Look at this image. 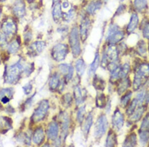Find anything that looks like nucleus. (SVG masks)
<instances>
[{"mask_svg": "<svg viewBox=\"0 0 149 147\" xmlns=\"http://www.w3.org/2000/svg\"><path fill=\"white\" fill-rule=\"evenodd\" d=\"M69 42L71 48L73 56L75 58L78 57L81 52L80 45L79 35L77 27H73L70 33L69 37Z\"/></svg>", "mask_w": 149, "mask_h": 147, "instance_id": "nucleus-1", "label": "nucleus"}, {"mask_svg": "<svg viewBox=\"0 0 149 147\" xmlns=\"http://www.w3.org/2000/svg\"><path fill=\"white\" fill-rule=\"evenodd\" d=\"M109 126V122L105 115H102L97 119L95 126V137L100 138L102 137L107 131Z\"/></svg>", "mask_w": 149, "mask_h": 147, "instance_id": "nucleus-2", "label": "nucleus"}, {"mask_svg": "<svg viewBox=\"0 0 149 147\" xmlns=\"http://www.w3.org/2000/svg\"><path fill=\"white\" fill-rule=\"evenodd\" d=\"M68 52V46L64 44H58L53 48L51 55L53 59L61 61L66 58Z\"/></svg>", "mask_w": 149, "mask_h": 147, "instance_id": "nucleus-3", "label": "nucleus"}, {"mask_svg": "<svg viewBox=\"0 0 149 147\" xmlns=\"http://www.w3.org/2000/svg\"><path fill=\"white\" fill-rule=\"evenodd\" d=\"M49 108V103L47 100H43L39 104V106L34 110L32 119L34 122L40 121L45 117Z\"/></svg>", "mask_w": 149, "mask_h": 147, "instance_id": "nucleus-4", "label": "nucleus"}, {"mask_svg": "<svg viewBox=\"0 0 149 147\" xmlns=\"http://www.w3.org/2000/svg\"><path fill=\"white\" fill-rule=\"evenodd\" d=\"M22 67L17 63L9 68L7 71V79L10 83L15 82L19 78V76L22 72Z\"/></svg>", "mask_w": 149, "mask_h": 147, "instance_id": "nucleus-5", "label": "nucleus"}, {"mask_svg": "<svg viewBox=\"0 0 149 147\" xmlns=\"http://www.w3.org/2000/svg\"><path fill=\"white\" fill-rule=\"evenodd\" d=\"M2 29L6 35H11L15 34L17 28L14 20L8 19L5 20L2 24Z\"/></svg>", "mask_w": 149, "mask_h": 147, "instance_id": "nucleus-6", "label": "nucleus"}, {"mask_svg": "<svg viewBox=\"0 0 149 147\" xmlns=\"http://www.w3.org/2000/svg\"><path fill=\"white\" fill-rule=\"evenodd\" d=\"M124 123L123 115L117 109L115 110L112 118V124L115 130H119L122 128Z\"/></svg>", "mask_w": 149, "mask_h": 147, "instance_id": "nucleus-7", "label": "nucleus"}, {"mask_svg": "<svg viewBox=\"0 0 149 147\" xmlns=\"http://www.w3.org/2000/svg\"><path fill=\"white\" fill-rule=\"evenodd\" d=\"M74 94L77 104L78 105H80L83 103L86 97V91L84 89H81L79 86H76L74 87Z\"/></svg>", "mask_w": 149, "mask_h": 147, "instance_id": "nucleus-8", "label": "nucleus"}, {"mask_svg": "<svg viewBox=\"0 0 149 147\" xmlns=\"http://www.w3.org/2000/svg\"><path fill=\"white\" fill-rule=\"evenodd\" d=\"M59 69L61 72L65 77L66 80H69L73 77L74 73V68L71 64H61L59 66Z\"/></svg>", "mask_w": 149, "mask_h": 147, "instance_id": "nucleus-9", "label": "nucleus"}, {"mask_svg": "<svg viewBox=\"0 0 149 147\" xmlns=\"http://www.w3.org/2000/svg\"><path fill=\"white\" fill-rule=\"evenodd\" d=\"M59 132V128L57 124L53 122L49 124L48 127L47 133L48 138L52 140H55L57 139Z\"/></svg>", "mask_w": 149, "mask_h": 147, "instance_id": "nucleus-10", "label": "nucleus"}, {"mask_svg": "<svg viewBox=\"0 0 149 147\" xmlns=\"http://www.w3.org/2000/svg\"><path fill=\"white\" fill-rule=\"evenodd\" d=\"M14 14L17 17H22L25 14V5L22 0H17L14 5Z\"/></svg>", "mask_w": 149, "mask_h": 147, "instance_id": "nucleus-11", "label": "nucleus"}, {"mask_svg": "<svg viewBox=\"0 0 149 147\" xmlns=\"http://www.w3.org/2000/svg\"><path fill=\"white\" fill-rule=\"evenodd\" d=\"M90 25V21L87 19H84L81 22L80 27V36L83 42H85L87 38Z\"/></svg>", "mask_w": 149, "mask_h": 147, "instance_id": "nucleus-12", "label": "nucleus"}, {"mask_svg": "<svg viewBox=\"0 0 149 147\" xmlns=\"http://www.w3.org/2000/svg\"><path fill=\"white\" fill-rule=\"evenodd\" d=\"M105 55L107 60L110 61V62L117 61L118 57V51L117 48L113 45L110 46L107 49Z\"/></svg>", "mask_w": 149, "mask_h": 147, "instance_id": "nucleus-13", "label": "nucleus"}, {"mask_svg": "<svg viewBox=\"0 0 149 147\" xmlns=\"http://www.w3.org/2000/svg\"><path fill=\"white\" fill-rule=\"evenodd\" d=\"M146 109H147V107L146 105H143L139 107L137 110L135 111L134 113H133V115H131L130 118L131 121L133 123L139 121L142 118L144 113H145Z\"/></svg>", "mask_w": 149, "mask_h": 147, "instance_id": "nucleus-14", "label": "nucleus"}, {"mask_svg": "<svg viewBox=\"0 0 149 147\" xmlns=\"http://www.w3.org/2000/svg\"><path fill=\"white\" fill-rule=\"evenodd\" d=\"M131 86V81L129 78H122V80L119 83L117 87V93L119 95H122L123 93Z\"/></svg>", "mask_w": 149, "mask_h": 147, "instance_id": "nucleus-15", "label": "nucleus"}, {"mask_svg": "<svg viewBox=\"0 0 149 147\" xmlns=\"http://www.w3.org/2000/svg\"><path fill=\"white\" fill-rule=\"evenodd\" d=\"M124 37L123 32L120 31H117L113 33L111 35L107 37V40L109 41V43L111 45L115 44L119 41L122 40Z\"/></svg>", "mask_w": 149, "mask_h": 147, "instance_id": "nucleus-16", "label": "nucleus"}, {"mask_svg": "<svg viewBox=\"0 0 149 147\" xmlns=\"http://www.w3.org/2000/svg\"><path fill=\"white\" fill-rule=\"evenodd\" d=\"M137 138L135 132H133L127 136L124 142L123 147H135L137 145Z\"/></svg>", "mask_w": 149, "mask_h": 147, "instance_id": "nucleus-17", "label": "nucleus"}, {"mask_svg": "<svg viewBox=\"0 0 149 147\" xmlns=\"http://www.w3.org/2000/svg\"><path fill=\"white\" fill-rule=\"evenodd\" d=\"M53 18L56 23H58L61 20L63 17V14L61 10V4L58 2L55 4L52 12Z\"/></svg>", "mask_w": 149, "mask_h": 147, "instance_id": "nucleus-18", "label": "nucleus"}, {"mask_svg": "<svg viewBox=\"0 0 149 147\" xmlns=\"http://www.w3.org/2000/svg\"><path fill=\"white\" fill-rule=\"evenodd\" d=\"M117 144V138L115 132L113 130H109V132L107 140H106V144L107 147H114L115 145Z\"/></svg>", "mask_w": 149, "mask_h": 147, "instance_id": "nucleus-19", "label": "nucleus"}, {"mask_svg": "<svg viewBox=\"0 0 149 147\" xmlns=\"http://www.w3.org/2000/svg\"><path fill=\"white\" fill-rule=\"evenodd\" d=\"M139 22V18L136 14H133L127 27V32L131 33L136 29Z\"/></svg>", "mask_w": 149, "mask_h": 147, "instance_id": "nucleus-20", "label": "nucleus"}, {"mask_svg": "<svg viewBox=\"0 0 149 147\" xmlns=\"http://www.w3.org/2000/svg\"><path fill=\"white\" fill-rule=\"evenodd\" d=\"M46 44L43 41H37L34 43L31 46V52L36 54H39L45 49Z\"/></svg>", "mask_w": 149, "mask_h": 147, "instance_id": "nucleus-21", "label": "nucleus"}, {"mask_svg": "<svg viewBox=\"0 0 149 147\" xmlns=\"http://www.w3.org/2000/svg\"><path fill=\"white\" fill-rule=\"evenodd\" d=\"M93 86L96 89L103 91L105 89V82L100 76L95 75L93 80Z\"/></svg>", "mask_w": 149, "mask_h": 147, "instance_id": "nucleus-22", "label": "nucleus"}, {"mask_svg": "<svg viewBox=\"0 0 149 147\" xmlns=\"http://www.w3.org/2000/svg\"><path fill=\"white\" fill-rule=\"evenodd\" d=\"M33 141L36 144L40 145L43 142L44 139L43 130L41 128L37 129L33 135Z\"/></svg>", "mask_w": 149, "mask_h": 147, "instance_id": "nucleus-23", "label": "nucleus"}, {"mask_svg": "<svg viewBox=\"0 0 149 147\" xmlns=\"http://www.w3.org/2000/svg\"><path fill=\"white\" fill-rule=\"evenodd\" d=\"M102 3L100 1H97L96 2H92L90 3L87 8V12L90 14H94L96 10L100 9L102 6Z\"/></svg>", "mask_w": 149, "mask_h": 147, "instance_id": "nucleus-24", "label": "nucleus"}, {"mask_svg": "<svg viewBox=\"0 0 149 147\" xmlns=\"http://www.w3.org/2000/svg\"><path fill=\"white\" fill-rule=\"evenodd\" d=\"M139 141L142 146H146L149 141V132L139 130Z\"/></svg>", "mask_w": 149, "mask_h": 147, "instance_id": "nucleus-25", "label": "nucleus"}, {"mask_svg": "<svg viewBox=\"0 0 149 147\" xmlns=\"http://www.w3.org/2000/svg\"><path fill=\"white\" fill-rule=\"evenodd\" d=\"M86 64L82 59H78L76 63V68L77 74L79 76H81L84 75L86 69Z\"/></svg>", "mask_w": 149, "mask_h": 147, "instance_id": "nucleus-26", "label": "nucleus"}, {"mask_svg": "<svg viewBox=\"0 0 149 147\" xmlns=\"http://www.w3.org/2000/svg\"><path fill=\"white\" fill-rule=\"evenodd\" d=\"M107 98L105 95L102 93L98 94L96 98V105L97 107L103 108L107 106Z\"/></svg>", "mask_w": 149, "mask_h": 147, "instance_id": "nucleus-27", "label": "nucleus"}, {"mask_svg": "<svg viewBox=\"0 0 149 147\" xmlns=\"http://www.w3.org/2000/svg\"><path fill=\"white\" fill-rule=\"evenodd\" d=\"M138 53L140 56L143 58L145 57L147 55V48L145 42L144 41L141 40L139 41L137 44Z\"/></svg>", "mask_w": 149, "mask_h": 147, "instance_id": "nucleus-28", "label": "nucleus"}, {"mask_svg": "<svg viewBox=\"0 0 149 147\" xmlns=\"http://www.w3.org/2000/svg\"><path fill=\"white\" fill-rule=\"evenodd\" d=\"M100 64V55L99 54L97 53L95 56V59L93 60V62L90 66V70H89V73L90 75H93L97 69Z\"/></svg>", "mask_w": 149, "mask_h": 147, "instance_id": "nucleus-29", "label": "nucleus"}, {"mask_svg": "<svg viewBox=\"0 0 149 147\" xmlns=\"http://www.w3.org/2000/svg\"><path fill=\"white\" fill-rule=\"evenodd\" d=\"M132 95V92L131 91H128L125 95L122 96L120 100L121 107L123 108H125L127 107L130 102Z\"/></svg>", "mask_w": 149, "mask_h": 147, "instance_id": "nucleus-30", "label": "nucleus"}, {"mask_svg": "<svg viewBox=\"0 0 149 147\" xmlns=\"http://www.w3.org/2000/svg\"><path fill=\"white\" fill-rule=\"evenodd\" d=\"M62 133L64 136H66L68 132V127H69V118L67 115H64L63 117H62Z\"/></svg>", "mask_w": 149, "mask_h": 147, "instance_id": "nucleus-31", "label": "nucleus"}, {"mask_svg": "<svg viewBox=\"0 0 149 147\" xmlns=\"http://www.w3.org/2000/svg\"><path fill=\"white\" fill-rule=\"evenodd\" d=\"M138 104V101L137 99L136 98L133 100L131 103L129 105V106L127 108V110L126 112V113L127 115L129 116H131L133 115V113H134L135 111L136 107Z\"/></svg>", "mask_w": 149, "mask_h": 147, "instance_id": "nucleus-32", "label": "nucleus"}, {"mask_svg": "<svg viewBox=\"0 0 149 147\" xmlns=\"http://www.w3.org/2000/svg\"><path fill=\"white\" fill-rule=\"evenodd\" d=\"M59 84V76L57 74H55L51 77L49 82V86L52 90L56 89L58 86Z\"/></svg>", "mask_w": 149, "mask_h": 147, "instance_id": "nucleus-33", "label": "nucleus"}, {"mask_svg": "<svg viewBox=\"0 0 149 147\" xmlns=\"http://www.w3.org/2000/svg\"><path fill=\"white\" fill-rule=\"evenodd\" d=\"M139 130L149 132V112H148L143 118Z\"/></svg>", "mask_w": 149, "mask_h": 147, "instance_id": "nucleus-34", "label": "nucleus"}, {"mask_svg": "<svg viewBox=\"0 0 149 147\" xmlns=\"http://www.w3.org/2000/svg\"><path fill=\"white\" fill-rule=\"evenodd\" d=\"M93 122V118L92 115H89L86 118L84 125V132L85 135H88L90 131V128L92 126V124Z\"/></svg>", "mask_w": 149, "mask_h": 147, "instance_id": "nucleus-35", "label": "nucleus"}, {"mask_svg": "<svg viewBox=\"0 0 149 147\" xmlns=\"http://www.w3.org/2000/svg\"><path fill=\"white\" fill-rule=\"evenodd\" d=\"M134 6L138 10L141 11L146 8L147 5V0H134Z\"/></svg>", "mask_w": 149, "mask_h": 147, "instance_id": "nucleus-36", "label": "nucleus"}, {"mask_svg": "<svg viewBox=\"0 0 149 147\" xmlns=\"http://www.w3.org/2000/svg\"><path fill=\"white\" fill-rule=\"evenodd\" d=\"M130 70V66L128 63H126L124 64L123 66L121 67L120 71V77L121 79L125 78L127 75L129 73Z\"/></svg>", "mask_w": 149, "mask_h": 147, "instance_id": "nucleus-37", "label": "nucleus"}, {"mask_svg": "<svg viewBox=\"0 0 149 147\" xmlns=\"http://www.w3.org/2000/svg\"><path fill=\"white\" fill-rule=\"evenodd\" d=\"M85 113H86V110H85V106L81 107L79 110H78V114H77V120L80 124H81L82 122L83 121Z\"/></svg>", "mask_w": 149, "mask_h": 147, "instance_id": "nucleus-38", "label": "nucleus"}, {"mask_svg": "<svg viewBox=\"0 0 149 147\" xmlns=\"http://www.w3.org/2000/svg\"><path fill=\"white\" fill-rule=\"evenodd\" d=\"M62 101H63V105L65 107H68L71 104L72 101V98L71 95L69 93H67L63 96L62 97Z\"/></svg>", "mask_w": 149, "mask_h": 147, "instance_id": "nucleus-39", "label": "nucleus"}, {"mask_svg": "<svg viewBox=\"0 0 149 147\" xmlns=\"http://www.w3.org/2000/svg\"><path fill=\"white\" fill-rule=\"evenodd\" d=\"M19 47V44L17 40L14 41L10 44L9 48V51L12 53L17 52Z\"/></svg>", "mask_w": 149, "mask_h": 147, "instance_id": "nucleus-40", "label": "nucleus"}, {"mask_svg": "<svg viewBox=\"0 0 149 147\" xmlns=\"http://www.w3.org/2000/svg\"><path fill=\"white\" fill-rule=\"evenodd\" d=\"M74 14H75V12L74 10L72 9L67 14H63V18L66 21L69 22L73 19V17H74Z\"/></svg>", "mask_w": 149, "mask_h": 147, "instance_id": "nucleus-41", "label": "nucleus"}, {"mask_svg": "<svg viewBox=\"0 0 149 147\" xmlns=\"http://www.w3.org/2000/svg\"><path fill=\"white\" fill-rule=\"evenodd\" d=\"M119 66L118 63H117V61H115L110 62L107 66V69H109V71L111 72H112L113 71L117 69Z\"/></svg>", "mask_w": 149, "mask_h": 147, "instance_id": "nucleus-42", "label": "nucleus"}, {"mask_svg": "<svg viewBox=\"0 0 149 147\" xmlns=\"http://www.w3.org/2000/svg\"><path fill=\"white\" fill-rule=\"evenodd\" d=\"M10 124L7 118H0V128H5L6 127H10Z\"/></svg>", "mask_w": 149, "mask_h": 147, "instance_id": "nucleus-43", "label": "nucleus"}, {"mask_svg": "<svg viewBox=\"0 0 149 147\" xmlns=\"http://www.w3.org/2000/svg\"><path fill=\"white\" fill-rule=\"evenodd\" d=\"M145 92L144 90L139 92L136 98L138 101V103L142 104L144 102L145 100Z\"/></svg>", "mask_w": 149, "mask_h": 147, "instance_id": "nucleus-44", "label": "nucleus"}, {"mask_svg": "<svg viewBox=\"0 0 149 147\" xmlns=\"http://www.w3.org/2000/svg\"><path fill=\"white\" fill-rule=\"evenodd\" d=\"M143 34L144 37L149 39V23L146 24L143 31Z\"/></svg>", "mask_w": 149, "mask_h": 147, "instance_id": "nucleus-45", "label": "nucleus"}, {"mask_svg": "<svg viewBox=\"0 0 149 147\" xmlns=\"http://www.w3.org/2000/svg\"><path fill=\"white\" fill-rule=\"evenodd\" d=\"M6 42V37L5 34L2 33H0V44L4 45Z\"/></svg>", "mask_w": 149, "mask_h": 147, "instance_id": "nucleus-46", "label": "nucleus"}, {"mask_svg": "<svg viewBox=\"0 0 149 147\" xmlns=\"http://www.w3.org/2000/svg\"><path fill=\"white\" fill-rule=\"evenodd\" d=\"M24 92L26 94H28L29 93H31V91L32 90V86L31 85H29L26 87H24Z\"/></svg>", "mask_w": 149, "mask_h": 147, "instance_id": "nucleus-47", "label": "nucleus"}, {"mask_svg": "<svg viewBox=\"0 0 149 147\" xmlns=\"http://www.w3.org/2000/svg\"><path fill=\"white\" fill-rule=\"evenodd\" d=\"M146 104L149 103V90L145 92V100Z\"/></svg>", "mask_w": 149, "mask_h": 147, "instance_id": "nucleus-48", "label": "nucleus"}, {"mask_svg": "<svg viewBox=\"0 0 149 147\" xmlns=\"http://www.w3.org/2000/svg\"><path fill=\"white\" fill-rule=\"evenodd\" d=\"M69 7V3L67 2H64L63 3V7L64 9L68 8Z\"/></svg>", "mask_w": 149, "mask_h": 147, "instance_id": "nucleus-49", "label": "nucleus"}, {"mask_svg": "<svg viewBox=\"0 0 149 147\" xmlns=\"http://www.w3.org/2000/svg\"><path fill=\"white\" fill-rule=\"evenodd\" d=\"M2 101L3 102V103H7V102L9 101V98H7V97H4L3 99H2Z\"/></svg>", "mask_w": 149, "mask_h": 147, "instance_id": "nucleus-50", "label": "nucleus"}, {"mask_svg": "<svg viewBox=\"0 0 149 147\" xmlns=\"http://www.w3.org/2000/svg\"><path fill=\"white\" fill-rule=\"evenodd\" d=\"M59 1V0H53V2H54V3H58Z\"/></svg>", "mask_w": 149, "mask_h": 147, "instance_id": "nucleus-51", "label": "nucleus"}, {"mask_svg": "<svg viewBox=\"0 0 149 147\" xmlns=\"http://www.w3.org/2000/svg\"><path fill=\"white\" fill-rule=\"evenodd\" d=\"M29 2H32V1H33L34 0H27Z\"/></svg>", "mask_w": 149, "mask_h": 147, "instance_id": "nucleus-52", "label": "nucleus"}, {"mask_svg": "<svg viewBox=\"0 0 149 147\" xmlns=\"http://www.w3.org/2000/svg\"><path fill=\"white\" fill-rule=\"evenodd\" d=\"M1 10H0V17H1Z\"/></svg>", "mask_w": 149, "mask_h": 147, "instance_id": "nucleus-53", "label": "nucleus"}, {"mask_svg": "<svg viewBox=\"0 0 149 147\" xmlns=\"http://www.w3.org/2000/svg\"><path fill=\"white\" fill-rule=\"evenodd\" d=\"M148 50H149V45H148Z\"/></svg>", "mask_w": 149, "mask_h": 147, "instance_id": "nucleus-54", "label": "nucleus"}, {"mask_svg": "<svg viewBox=\"0 0 149 147\" xmlns=\"http://www.w3.org/2000/svg\"><path fill=\"white\" fill-rule=\"evenodd\" d=\"M0 1H5V0H0Z\"/></svg>", "mask_w": 149, "mask_h": 147, "instance_id": "nucleus-55", "label": "nucleus"}, {"mask_svg": "<svg viewBox=\"0 0 149 147\" xmlns=\"http://www.w3.org/2000/svg\"><path fill=\"white\" fill-rule=\"evenodd\" d=\"M121 1V2H123V1H124V0H120Z\"/></svg>", "mask_w": 149, "mask_h": 147, "instance_id": "nucleus-56", "label": "nucleus"}]
</instances>
